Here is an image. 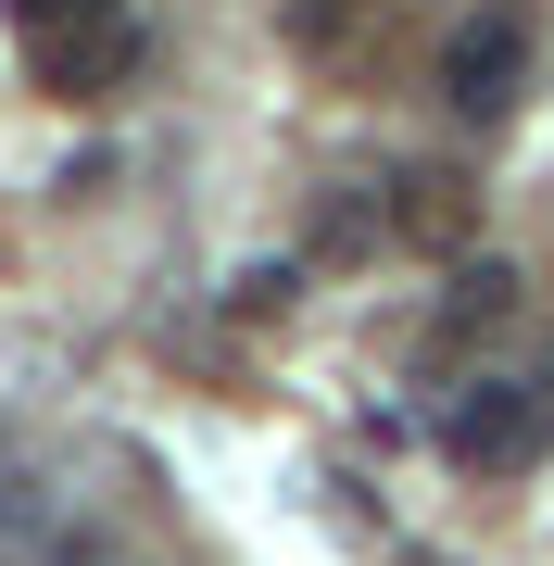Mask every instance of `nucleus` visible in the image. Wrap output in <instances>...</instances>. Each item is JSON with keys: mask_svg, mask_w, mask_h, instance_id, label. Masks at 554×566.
<instances>
[{"mask_svg": "<svg viewBox=\"0 0 554 566\" xmlns=\"http://www.w3.org/2000/svg\"><path fill=\"white\" fill-rule=\"evenodd\" d=\"M126 63H139V25H126V13L114 25H76V39H39V76L63 88V102H76V88H114Z\"/></svg>", "mask_w": 554, "mask_h": 566, "instance_id": "20e7f679", "label": "nucleus"}, {"mask_svg": "<svg viewBox=\"0 0 554 566\" xmlns=\"http://www.w3.org/2000/svg\"><path fill=\"white\" fill-rule=\"evenodd\" d=\"M39 39H76V25H114V0H13Z\"/></svg>", "mask_w": 554, "mask_h": 566, "instance_id": "423d86ee", "label": "nucleus"}, {"mask_svg": "<svg viewBox=\"0 0 554 566\" xmlns=\"http://www.w3.org/2000/svg\"><path fill=\"white\" fill-rule=\"evenodd\" d=\"M341 13H353V0H290V39H303V51H328V39H341Z\"/></svg>", "mask_w": 554, "mask_h": 566, "instance_id": "6e6552de", "label": "nucleus"}, {"mask_svg": "<svg viewBox=\"0 0 554 566\" xmlns=\"http://www.w3.org/2000/svg\"><path fill=\"white\" fill-rule=\"evenodd\" d=\"M492 315H516V264H492V252H479V264H453V303H441V340H479V327H492Z\"/></svg>", "mask_w": 554, "mask_h": 566, "instance_id": "39448f33", "label": "nucleus"}, {"mask_svg": "<svg viewBox=\"0 0 554 566\" xmlns=\"http://www.w3.org/2000/svg\"><path fill=\"white\" fill-rule=\"evenodd\" d=\"M542 428H554L542 378H479L453 403V465H516V453H542Z\"/></svg>", "mask_w": 554, "mask_h": 566, "instance_id": "f257e3e1", "label": "nucleus"}, {"mask_svg": "<svg viewBox=\"0 0 554 566\" xmlns=\"http://www.w3.org/2000/svg\"><path fill=\"white\" fill-rule=\"evenodd\" d=\"M290 290H303V264H252V277H240V290H227V315H278V303H290Z\"/></svg>", "mask_w": 554, "mask_h": 566, "instance_id": "0eeeda50", "label": "nucleus"}, {"mask_svg": "<svg viewBox=\"0 0 554 566\" xmlns=\"http://www.w3.org/2000/svg\"><path fill=\"white\" fill-rule=\"evenodd\" d=\"M467 227H479V189L453 177V164H404V177H390V240H416V252H467Z\"/></svg>", "mask_w": 554, "mask_h": 566, "instance_id": "7ed1b4c3", "label": "nucleus"}, {"mask_svg": "<svg viewBox=\"0 0 554 566\" xmlns=\"http://www.w3.org/2000/svg\"><path fill=\"white\" fill-rule=\"evenodd\" d=\"M516 76H530V25L516 13H479V25H453V51H441V88H453V114H479L492 126L516 102Z\"/></svg>", "mask_w": 554, "mask_h": 566, "instance_id": "f03ea898", "label": "nucleus"}]
</instances>
